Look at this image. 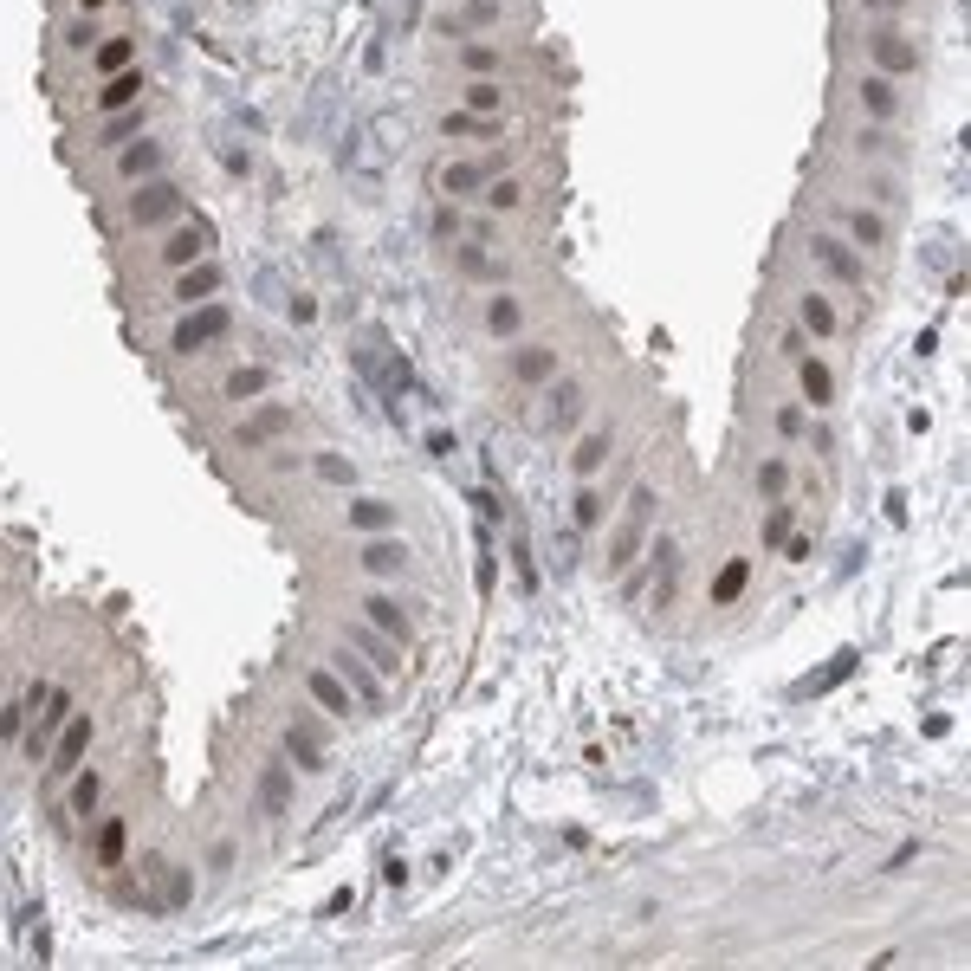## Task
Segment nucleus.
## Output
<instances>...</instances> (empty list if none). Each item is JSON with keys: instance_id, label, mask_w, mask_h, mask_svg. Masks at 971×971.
I'll list each match as a JSON object with an SVG mask.
<instances>
[{"instance_id": "1", "label": "nucleus", "mask_w": 971, "mask_h": 971, "mask_svg": "<svg viewBox=\"0 0 971 971\" xmlns=\"http://www.w3.org/2000/svg\"><path fill=\"white\" fill-rule=\"evenodd\" d=\"M551 376H564V357H557L551 344H518L512 357H505V382H512V389H544Z\"/></svg>"}, {"instance_id": "13", "label": "nucleus", "mask_w": 971, "mask_h": 971, "mask_svg": "<svg viewBox=\"0 0 971 971\" xmlns=\"http://www.w3.org/2000/svg\"><path fill=\"white\" fill-rule=\"evenodd\" d=\"M279 738H285V758H292V764H298V771H311V777H318V771H324V745H318V738H311L305 726H285Z\"/></svg>"}, {"instance_id": "6", "label": "nucleus", "mask_w": 971, "mask_h": 971, "mask_svg": "<svg viewBox=\"0 0 971 971\" xmlns=\"http://www.w3.org/2000/svg\"><path fill=\"white\" fill-rule=\"evenodd\" d=\"M609 454H615V428L583 434V441H577V454H570V473H577V480H596V473L609 467Z\"/></svg>"}, {"instance_id": "7", "label": "nucleus", "mask_w": 971, "mask_h": 971, "mask_svg": "<svg viewBox=\"0 0 971 971\" xmlns=\"http://www.w3.org/2000/svg\"><path fill=\"white\" fill-rule=\"evenodd\" d=\"M350 531H357V538H382V531H395V505L389 499H363V492H357V499H350Z\"/></svg>"}, {"instance_id": "18", "label": "nucleus", "mask_w": 971, "mask_h": 971, "mask_svg": "<svg viewBox=\"0 0 971 971\" xmlns=\"http://www.w3.org/2000/svg\"><path fill=\"white\" fill-rule=\"evenodd\" d=\"M913 65H920V59H913L907 39H881V33H874V72H913Z\"/></svg>"}, {"instance_id": "9", "label": "nucleus", "mask_w": 971, "mask_h": 971, "mask_svg": "<svg viewBox=\"0 0 971 971\" xmlns=\"http://www.w3.org/2000/svg\"><path fill=\"white\" fill-rule=\"evenodd\" d=\"M305 687H311V700H318V706H331L337 719H350V713H357V700H350V687H344V680L331 674V667H311V674H305Z\"/></svg>"}, {"instance_id": "5", "label": "nucleus", "mask_w": 971, "mask_h": 971, "mask_svg": "<svg viewBox=\"0 0 971 971\" xmlns=\"http://www.w3.org/2000/svg\"><path fill=\"white\" fill-rule=\"evenodd\" d=\"M363 622H376L389 641H415V615L402 603H389V596H363Z\"/></svg>"}, {"instance_id": "15", "label": "nucleus", "mask_w": 971, "mask_h": 971, "mask_svg": "<svg viewBox=\"0 0 971 971\" xmlns=\"http://www.w3.org/2000/svg\"><path fill=\"white\" fill-rule=\"evenodd\" d=\"M337 674L350 680V693H357V700H369V713L382 706V693H376V674L363 667V654H337Z\"/></svg>"}, {"instance_id": "8", "label": "nucleus", "mask_w": 971, "mask_h": 971, "mask_svg": "<svg viewBox=\"0 0 971 971\" xmlns=\"http://www.w3.org/2000/svg\"><path fill=\"white\" fill-rule=\"evenodd\" d=\"M816 259H823V272H829V279H842V285H861V279H868L855 246H842V240H829V234L816 240Z\"/></svg>"}, {"instance_id": "12", "label": "nucleus", "mask_w": 971, "mask_h": 971, "mask_svg": "<svg viewBox=\"0 0 971 971\" xmlns=\"http://www.w3.org/2000/svg\"><path fill=\"white\" fill-rule=\"evenodd\" d=\"M285 803H292V764H266V771H259V810L279 816Z\"/></svg>"}, {"instance_id": "20", "label": "nucleus", "mask_w": 971, "mask_h": 971, "mask_svg": "<svg viewBox=\"0 0 971 971\" xmlns=\"http://www.w3.org/2000/svg\"><path fill=\"white\" fill-rule=\"evenodd\" d=\"M72 816H98V797H104V771H72Z\"/></svg>"}, {"instance_id": "25", "label": "nucleus", "mask_w": 971, "mask_h": 971, "mask_svg": "<svg viewBox=\"0 0 971 971\" xmlns=\"http://www.w3.org/2000/svg\"><path fill=\"white\" fill-rule=\"evenodd\" d=\"M868 7H874V13H881V7H900V0H868Z\"/></svg>"}, {"instance_id": "23", "label": "nucleus", "mask_w": 971, "mask_h": 971, "mask_svg": "<svg viewBox=\"0 0 971 971\" xmlns=\"http://www.w3.org/2000/svg\"><path fill=\"white\" fill-rule=\"evenodd\" d=\"M758 492H764V499H784V492H790V467H784V460H764V467H758Z\"/></svg>"}, {"instance_id": "22", "label": "nucleus", "mask_w": 971, "mask_h": 971, "mask_svg": "<svg viewBox=\"0 0 971 971\" xmlns=\"http://www.w3.org/2000/svg\"><path fill=\"white\" fill-rule=\"evenodd\" d=\"M603 492H577V505H570V518H577V531H596V525H603Z\"/></svg>"}, {"instance_id": "17", "label": "nucleus", "mask_w": 971, "mask_h": 971, "mask_svg": "<svg viewBox=\"0 0 971 971\" xmlns=\"http://www.w3.org/2000/svg\"><path fill=\"white\" fill-rule=\"evenodd\" d=\"M803 331H816V337H836L842 331V318H836V305H829V298L823 292H810V298H803Z\"/></svg>"}, {"instance_id": "24", "label": "nucleus", "mask_w": 971, "mask_h": 971, "mask_svg": "<svg viewBox=\"0 0 971 971\" xmlns=\"http://www.w3.org/2000/svg\"><path fill=\"white\" fill-rule=\"evenodd\" d=\"M790 538V512H784V499H777V512L764 518V544H784Z\"/></svg>"}, {"instance_id": "4", "label": "nucleus", "mask_w": 971, "mask_h": 971, "mask_svg": "<svg viewBox=\"0 0 971 971\" xmlns=\"http://www.w3.org/2000/svg\"><path fill=\"white\" fill-rule=\"evenodd\" d=\"M363 570L369 577H408V570H415V551L395 544V538H369L363 544Z\"/></svg>"}, {"instance_id": "3", "label": "nucleus", "mask_w": 971, "mask_h": 971, "mask_svg": "<svg viewBox=\"0 0 971 971\" xmlns=\"http://www.w3.org/2000/svg\"><path fill=\"white\" fill-rule=\"evenodd\" d=\"M525 318H531V311H525V298H518L512 285H505V292H492L486 305H480V331L499 337V344H512V337L525 331Z\"/></svg>"}, {"instance_id": "11", "label": "nucleus", "mask_w": 971, "mask_h": 971, "mask_svg": "<svg viewBox=\"0 0 971 971\" xmlns=\"http://www.w3.org/2000/svg\"><path fill=\"white\" fill-rule=\"evenodd\" d=\"M350 648H357L363 654V661L369 667H376V674H395V667H402V661H395V648H389V635H382V628H350Z\"/></svg>"}, {"instance_id": "10", "label": "nucleus", "mask_w": 971, "mask_h": 971, "mask_svg": "<svg viewBox=\"0 0 971 971\" xmlns=\"http://www.w3.org/2000/svg\"><path fill=\"white\" fill-rule=\"evenodd\" d=\"M855 98H861V111H868V117H900V91H894V78H881V72H868V78H861V85H855Z\"/></svg>"}, {"instance_id": "19", "label": "nucleus", "mask_w": 971, "mask_h": 971, "mask_svg": "<svg viewBox=\"0 0 971 971\" xmlns=\"http://www.w3.org/2000/svg\"><path fill=\"white\" fill-rule=\"evenodd\" d=\"M745 583H751V564H745V557H732V564L713 577V603H719V609L738 603V596H745Z\"/></svg>"}, {"instance_id": "16", "label": "nucleus", "mask_w": 971, "mask_h": 971, "mask_svg": "<svg viewBox=\"0 0 971 971\" xmlns=\"http://www.w3.org/2000/svg\"><path fill=\"white\" fill-rule=\"evenodd\" d=\"M842 221H849V234L868 246V253H881V246H887V221H881V214H868V208H842Z\"/></svg>"}, {"instance_id": "14", "label": "nucleus", "mask_w": 971, "mask_h": 971, "mask_svg": "<svg viewBox=\"0 0 971 971\" xmlns=\"http://www.w3.org/2000/svg\"><path fill=\"white\" fill-rule=\"evenodd\" d=\"M797 376H803V395H810L816 408H829V402H836V376H829V363L797 357Z\"/></svg>"}, {"instance_id": "2", "label": "nucleus", "mask_w": 971, "mask_h": 971, "mask_svg": "<svg viewBox=\"0 0 971 971\" xmlns=\"http://www.w3.org/2000/svg\"><path fill=\"white\" fill-rule=\"evenodd\" d=\"M91 738H98V719H91V713H78V719L59 726V738H52V751H46V758H52V784L78 771V758L91 751Z\"/></svg>"}, {"instance_id": "21", "label": "nucleus", "mask_w": 971, "mask_h": 971, "mask_svg": "<svg viewBox=\"0 0 971 971\" xmlns=\"http://www.w3.org/2000/svg\"><path fill=\"white\" fill-rule=\"evenodd\" d=\"M91 849H98V861H104V868H117V861H123V823H98Z\"/></svg>"}]
</instances>
